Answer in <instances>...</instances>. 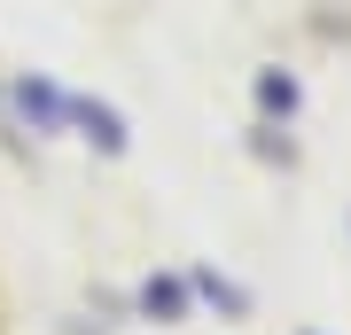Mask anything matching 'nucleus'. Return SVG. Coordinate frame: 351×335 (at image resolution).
I'll list each match as a JSON object with an SVG mask.
<instances>
[{
  "instance_id": "3",
  "label": "nucleus",
  "mask_w": 351,
  "mask_h": 335,
  "mask_svg": "<svg viewBox=\"0 0 351 335\" xmlns=\"http://www.w3.org/2000/svg\"><path fill=\"white\" fill-rule=\"evenodd\" d=\"M24 110H32L39 125H47V117H55V94H47V86H32V78H24Z\"/></svg>"
},
{
  "instance_id": "2",
  "label": "nucleus",
  "mask_w": 351,
  "mask_h": 335,
  "mask_svg": "<svg viewBox=\"0 0 351 335\" xmlns=\"http://www.w3.org/2000/svg\"><path fill=\"white\" fill-rule=\"evenodd\" d=\"M258 101L289 117V110H297V78H274V71H265V78H258Z\"/></svg>"
},
{
  "instance_id": "4",
  "label": "nucleus",
  "mask_w": 351,
  "mask_h": 335,
  "mask_svg": "<svg viewBox=\"0 0 351 335\" xmlns=\"http://www.w3.org/2000/svg\"><path fill=\"white\" fill-rule=\"evenodd\" d=\"M149 312H180V288L172 281H149Z\"/></svg>"
},
{
  "instance_id": "1",
  "label": "nucleus",
  "mask_w": 351,
  "mask_h": 335,
  "mask_svg": "<svg viewBox=\"0 0 351 335\" xmlns=\"http://www.w3.org/2000/svg\"><path fill=\"white\" fill-rule=\"evenodd\" d=\"M78 125H86V140H101V149H125L117 117H110V110H94V101H78Z\"/></svg>"
}]
</instances>
